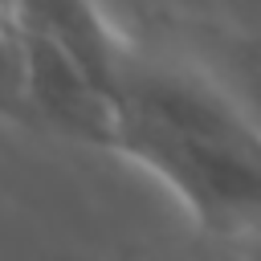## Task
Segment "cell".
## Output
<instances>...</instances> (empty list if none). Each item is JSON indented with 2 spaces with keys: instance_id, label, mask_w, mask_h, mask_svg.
Listing matches in <instances>:
<instances>
[{
  "instance_id": "6da1fadb",
  "label": "cell",
  "mask_w": 261,
  "mask_h": 261,
  "mask_svg": "<svg viewBox=\"0 0 261 261\" xmlns=\"http://www.w3.org/2000/svg\"><path fill=\"white\" fill-rule=\"evenodd\" d=\"M110 98V151L151 171L204 232L261 228V118L208 57L135 37Z\"/></svg>"
},
{
  "instance_id": "7a4b0ae2",
  "label": "cell",
  "mask_w": 261,
  "mask_h": 261,
  "mask_svg": "<svg viewBox=\"0 0 261 261\" xmlns=\"http://www.w3.org/2000/svg\"><path fill=\"white\" fill-rule=\"evenodd\" d=\"M16 37H20V90H16V102L29 106L33 118L110 151L114 102H110L106 86L73 53H65L57 41H49V37H41L33 29H16Z\"/></svg>"
},
{
  "instance_id": "3957f363",
  "label": "cell",
  "mask_w": 261,
  "mask_h": 261,
  "mask_svg": "<svg viewBox=\"0 0 261 261\" xmlns=\"http://www.w3.org/2000/svg\"><path fill=\"white\" fill-rule=\"evenodd\" d=\"M0 16L16 29H33L57 41L106 86V94H114V82L126 65L135 37L118 33L94 0H0Z\"/></svg>"
},
{
  "instance_id": "277c9868",
  "label": "cell",
  "mask_w": 261,
  "mask_h": 261,
  "mask_svg": "<svg viewBox=\"0 0 261 261\" xmlns=\"http://www.w3.org/2000/svg\"><path fill=\"white\" fill-rule=\"evenodd\" d=\"M16 90H20V37L16 24L0 16V94L16 102Z\"/></svg>"
}]
</instances>
